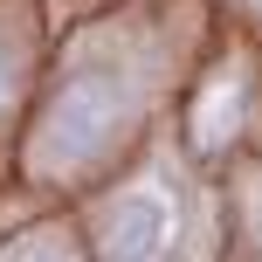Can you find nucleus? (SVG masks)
<instances>
[{"label":"nucleus","mask_w":262,"mask_h":262,"mask_svg":"<svg viewBox=\"0 0 262 262\" xmlns=\"http://www.w3.org/2000/svg\"><path fill=\"white\" fill-rule=\"evenodd\" d=\"M0 262H76V242L62 235V228H28L21 242H7Z\"/></svg>","instance_id":"4"},{"label":"nucleus","mask_w":262,"mask_h":262,"mask_svg":"<svg viewBox=\"0 0 262 262\" xmlns=\"http://www.w3.org/2000/svg\"><path fill=\"white\" fill-rule=\"evenodd\" d=\"M180 235H186V207L166 180H145L104 207V255L111 262H166L180 249Z\"/></svg>","instance_id":"2"},{"label":"nucleus","mask_w":262,"mask_h":262,"mask_svg":"<svg viewBox=\"0 0 262 262\" xmlns=\"http://www.w3.org/2000/svg\"><path fill=\"white\" fill-rule=\"evenodd\" d=\"M235 124H242V69H221L207 83V97H200V111H193V138L214 152V145L235 138Z\"/></svg>","instance_id":"3"},{"label":"nucleus","mask_w":262,"mask_h":262,"mask_svg":"<svg viewBox=\"0 0 262 262\" xmlns=\"http://www.w3.org/2000/svg\"><path fill=\"white\" fill-rule=\"evenodd\" d=\"M124 76L104 62H83L76 76L55 90L49 118H41V159L49 166H83V159H97L111 138H118L124 124Z\"/></svg>","instance_id":"1"},{"label":"nucleus","mask_w":262,"mask_h":262,"mask_svg":"<svg viewBox=\"0 0 262 262\" xmlns=\"http://www.w3.org/2000/svg\"><path fill=\"white\" fill-rule=\"evenodd\" d=\"M7 97H14V69H7V55H0V111H7Z\"/></svg>","instance_id":"5"},{"label":"nucleus","mask_w":262,"mask_h":262,"mask_svg":"<svg viewBox=\"0 0 262 262\" xmlns=\"http://www.w3.org/2000/svg\"><path fill=\"white\" fill-rule=\"evenodd\" d=\"M255 7H262V0H255Z\"/></svg>","instance_id":"6"}]
</instances>
